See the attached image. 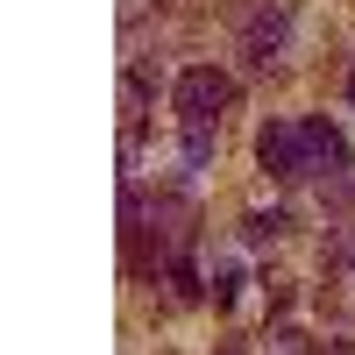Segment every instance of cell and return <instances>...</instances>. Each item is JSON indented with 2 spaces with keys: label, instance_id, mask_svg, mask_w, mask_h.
Segmentation results:
<instances>
[{
  "label": "cell",
  "instance_id": "6da1fadb",
  "mask_svg": "<svg viewBox=\"0 0 355 355\" xmlns=\"http://www.w3.org/2000/svg\"><path fill=\"white\" fill-rule=\"evenodd\" d=\"M299 142H306V185H320V192L348 185V142H341V128L327 121V114H306Z\"/></svg>",
  "mask_w": 355,
  "mask_h": 355
},
{
  "label": "cell",
  "instance_id": "7a4b0ae2",
  "mask_svg": "<svg viewBox=\"0 0 355 355\" xmlns=\"http://www.w3.org/2000/svg\"><path fill=\"white\" fill-rule=\"evenodd\" d=\"M284 43H291V8L284 0H256V15L242 21V64L249 71L284 64Z\"/></svg>",
  "mask_w": 355,
  "mask_h": 355
},
{
  "label": "cell",
  "instance_id": "3957f363",
  "mask_svg": "<svg viewBox=\"0 0 355 355\" xmlns=\"http://www.w3.org/2000/svg\"><path fill=\"white\" fill-rule=\"evenodd\" d=\"M178 121H220V114L234 107V78L214 71V64H192L185 78H178Z\"/></svg>",
  "mask_w": 355,
  "mask_h": 355
},
{
  "label": "cell",
  "instance_id": "277c9868",
  "mask_svg": "<svg viewBox=\"0 0 355 355\" xmlns=\"http://www.w3.org/2000/svg\"><path fill=\"white\" fill-rule=\"evenodd\" d=\"M256 164L277 178V185H306V142H299V121H263L256 135Z\"/></svg>",
  "mask_w": 355,
  "mask_h": 355
},
{
  "label": "cell",
  "instance_id": "5b68a950",
  "mask_svg": "<svg viewBox=\"0 0 355 355\" xmlns=\"http://www.w3.org/2000/svg\"><path fill=\"white\" fill-rule=\"evenodd\" d=\"M121 121H128V128L150 121V71H142V64L121 71Z\"/></svg>",
  "mask_w": 355,
  "mask_h": 355
},
{
  "label": "cell",
  "instance_id": "8992f818",
  "mask_svg": "<svg viewBox=\"0 0 355 355\" xmlns=\"http://www.w3.org/2000/svg\"><path fill=\"white\" fill-rule=\"evenodd\" d=\"M214 164V121H185V171Z\"/></svg>",
  "mask_w": 355,
  "mask_h": 355
},
{
  "label": "cell",
  "instance_id": "52a82bcc",
  "mask_svg": "<svg viewBox=\"0 0 355 355\" xmlns=\"http://www.w3.org/2000/svg\"><path fill=\"white\" fill-rule=\"evenodd\" d=\"M284 227H291L284 214H249V220H242V242H249V249H263V242H277Z\"/></svg>",
  "mask_w": 355,
  "mask_h": 355
},
{
  "label": "cell",
  "instance_id": "ba28073f",
  "mask_svg": "<svg viewBox=\"0 0 355 355\" xmlns=\"http://www.w3.org/2000/svg\"><path fill=\"white\" fill-rule=\"evenodd\" d=\"M263 355H313V341L299 327H270V348H263Z\"/></svg>",
  "mask_w": 355,
  "mask_h": 355
},
{
  "label": "cell",
  "instance_id": "9c48e42d",
  "mask_svg": "<svg viewBox=\"0 0 355 355\" xmlns=\"http://www.w3.org/2000/svg\"><path fill=\"white\" fill-rule=\"evenodd\" d=\"M234 291H242V270H234V263H220V277H214V306H234Z\"/></svg>",
  "mask_w": 355,
  "mask_h": 355
},
{
  "label": "cell",
  "instance_id": "30bf717a",
  "mask_svg": "<svg viewBox=\"0 0 355 355\" xmlns=\"http://www.w3.org/2000/svg\"><path fill=\"white\" fill-rule=\"evenodd\" d=\"M348 107H355V71H348Z\"/></svg>",
  "mask_w": 355,
  "mask_h": 355
}]
</instances>
